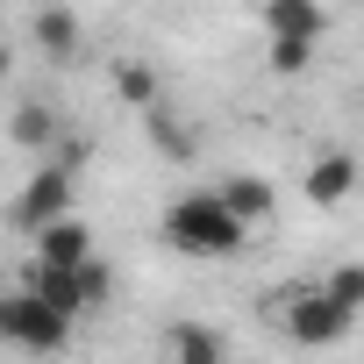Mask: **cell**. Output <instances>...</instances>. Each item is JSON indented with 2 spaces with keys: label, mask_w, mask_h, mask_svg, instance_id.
I'll use <instances>...</instances> for the list:
<instances>
[{
  "label": "cell",
  "mask_w": 364,
  "mask_h": 364,
  "mask_svg": "<svg viewBox=\"0 0 364 364\" xmlns=\"http://www.w3.org/2000/svg\"><path fill=\"white\" fill-rule=\"evenodd\" d=\"M243 243H250V222L229 215L215 186L178 193V200L164 208V250H178V257H236Z\"/></svg>",
  "instance_id": "cell-1"
},
{
  "label": "cell",
  "mask_w": 364,
  "mask_h": 364,
  "mask_svg": "<svg viewBox=\"0 0 364 364\" xmlns=\"http://www.w3.org/2000/svg\"><path fill=\"white\" fill-rule=\"evenodd\" d=\"M0 343H8V350L50 357V350L72 343V314H58L36 286H15V293H0Z\"/></svg>",
  "instance_id": "cell-2"
},
{
  "label": "cell",
  "mask_w": 364,
  "mask_h": 364,
  "mask_svg": "<svg viewBox=\"0 0 364 364\" xmlns=\"http://www.w3.org/2000/svg\"><path fill=\"white\" fill-rule=\"evenodd\" d=\"M22 286H36L58 314H93V307H107V293H114V279H107V264L100 257H79V264H36Z\"/></svg>",
  "instance_id": "cell-3"
},
{
  "label": "cell",
  "mask_w": 364,
  "mask_h": 364,
  "mask_svg": "<svg viewBox=\"0 0 364 364\" xmlns=\"http://www.w3.org/2000/svg\"><path fill=\"white\" fill-rule=\"evenodd\" d=\"M279 321H286V336H293L300 350H336V343L357 328V314H343L328 293H286Z\"/></svg>",
  "instance_id": "cell-4"
},
{
  "label": "cell",
  "mask_w": 364,
  "mask_h": 364,
  "mask_svg": "<svg viewBox=\"0 0 364 364\" xmlns=\"http://www.w3.org/2000/svg\"><path fill=\"white\" fill-rule=\"evenodd\" d=\"M72 193H79V178H72L65 164H36V171H29V186H22L15 208H8V229H15V236H36L50 215L72 208Z\"/></svg>",
  "instance_id": "cell-5"
},
{
  "label": "cell",
  "mask_w": 364,
  "mask_h": 364,
  "mask_svg": "<svg viewBox=\"0 0 364 364\" xmlns=\"http://www.w3.org/2000/svg\"><path fill=\"white\" fill-rule=\"evenodd\" d=\"M29 36H36V50H43L50 65H79V58H86V29H79V15L65 8V0H50V8H36Z\"/></svg>",
  "instance_id": "cell-6"
},
{
  "label": "cell",
  "mask_w": 364,
  "mask_h": 364,
  "mask_svg": "<svg viewBox=\"0 0 364 364\" xmlns=\"http://www.w3.org/2000/svg\"><path fill=\"white\" fill-rule=\"evenodd\" d=\"M29 243H36V264H79V257H93V229H86V215H79V208L50 215Z\"/></svg>",
  "instance_id": "cell-7"
},
{
  "label": "cell",
  "mask_w": 364,
  "mask_h": 364,
  "mask_svg": "<svg viewBox=\"0 0 364 364\" xmlns=\"http://www.w3.org/2000/svg\"><path fill=\"white\" fill-rule=\"evenodd\" d=\"M264 36H300V43H321L328 36V0H264L257 8Z\"/></svg>",
  "instance_id": "cell-8"
},
{
  "label": "cell",
  "mask_w": 364,
  "mask_h": 364,
  "mask_svg": "<svg viewBox=\"0 0 364 364\" xmlns=\"http://www.w3.org/2000/svg\"><path fill=\"white\" fill-rule=\"evenodd\" d=\"M357 193V157L350 150H328L307 164V208H343Z\"/></svg>",
  "instance_id": "cell-9"
},
{
  "label": "cell",
  "mask_w": 364,
  "mask_h": 364,
  "mask_svg": "<svg viewBox=\"0 0 364 364\" xmlns=\"http://www.w3.org/2000/svg\"><path fill=\"white\" fill-rule=\"evenodd\" d=\"M215 193H222V208H229V215H243L250 229L272 215V178H257V171H236V178H222Z\"/></svg>",
  "instance_id": "cell-10"
},
{
  "label": "cell",
  "mask_w": 364,
  "mask_h": 364,
  "mask_svg": "<svg viewBox=\"0 0 364 364\" xmlns=\"http://www.w3.org/2000/svg\"><path fill=\"white\" fill-rule=\"evenodd\" d=\"M164 357H178V364H222L229 343H222L215 328H200V321H178V328L164 336Z\"/></svg>",
  "instance_id": "cell-11"
},
{
  "label": "cell",
  "mask_w": 364,
  "mask_h": 364,
  "mask_svg": "<svg viewBox=\"0 0 364 364\" xmlns=\"http://www.w3.org/2000/svg\"><path fill=\"white\" fill-rule=\"evenodd\" d=\"M65 122H58V107L50 100H22L15 114H8V136L22 143V150H50V136H58Z\"/></svg>",
  "instance_id": "cell-12"
},
{
  "label": "cell",
  "mask_w": 364,
  "mask_h": 364,
  "mask_svg": "<svg viewBox=\"0 0 364 364\" xmlns=\"http://www.w3.org/2000/svg\"><path fill=\"white\" fill-rule=\"evenodd\" d=\"M150 114V143H157V157H171V164H186L193 150H200V136L178 122V114H164V107H143Z\"/></svg>",
  "instance_id": "cell-13"
},
{
  "label": "cell",
  "mask_w": 364,
  "mask_h": 364,
  "mask_svg": "<svg viewBox=\"0 0 364 364\" xmlns=\"http://www.w3.org/2000/svg\"><path fill=\"white\" fill-rule=\"evenodd\" d=\"M114 100H122V107H136V114H143V107H157V72H150V65H136V58H129V65H114Z\"/></svg>",
  "instance_id": "cell-14"
},
{
  "label": "cell",
  "mask_w": 364,
  "mask_h": 364,
  "mask_svg": "<svg viewBox=\"0 0 364 364\" xmlns=\"http://www.w3.org/2000/svg\"><path fill=\"white\" fill-rule=\"evenodd\" d=\"M321 293H328V300H336L343 314H364V264H336Z\"/></svg>",
  "instance_id": "cell-15"
},
{
  "label": "cell",
  "mask_w": 364,
  "mask_h": 364,
  "mask_svg": "<svg viewBox=\"0 0 364 364\" xmlns=\"http://www.w3.org/2000/svg\"><path fill=\"white\" fill-rule=\"evenodd\" d=\"M314 50H321V43H300V36H272V72H279V79H300V72L314 65Z\"/></svg>",
  "instance_id": "cell-16"
},
{
  "label": "cell",
  "mask_w": 364,
  "mask_h": 364,
  "mask_svg": "<svg viewBox=\"0 0 364 364\" xmlns=\"http://www.w3.org/2000/svg\"><path fill=\"white\" fill-rule=\"evenodd\" d=\"M50 143H58V157H50V164H65V171H72V178H79V171H86V164H93V143H86V136H72V129H58V136H50Z\"/></svg>",
  "instance_id": "cell-17"
}]
</instances>
